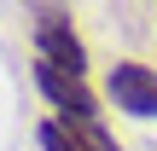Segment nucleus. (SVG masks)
Returning a JSON list of instances; mask_svg holds the SVG:
<instances>
[{
	"label": "nucleus",
	"mask_w": 157,
	"mask_h": 151,
	"mask_svg": "<svg viewBox=\"0 0 157 151\" xmlns=\"http://www.w3.org/2000/svg\"><path fill=\"white\" fill-rule=\"evenodd\" d=\"M105 99L134 116V122H157V64L146 58H117L105 70Z\"/></svg>",
	"instance_id": "obj_3"
},
{
	"label": "nucleus",
	"mask_w": 157,
	"mask_h": 151,
	"mask_svg": "<svg viewBox=\"0 0 157 151\" xmlns=\"http://www.w3.org/2000/svg\"><path fill=\"white\" fill-rule=\"evenodd\" d=\"M29 41H35V58H47V64H58V70H76V76H87V41H82V29H76V17L64 12V6H41L35 12V23H29Z\"/></svg>",
	"instance_id": "obj_1"
},
{
	"label": "nucleus",
	"mask_w": 157,
	"mask_h": 151,
	"mask_svg": "<svg viewBox=\"0 0 157 151\" xmlns=\"http://www.w3.org/2000/svg\"><path fill=\"white\" fill-rule=\"evenodd\" d=\"M29 76H35V93L47 99V111H52V116H105V111H99V105H105V93H99L87 76L58 70V64H47V58H35V64H29Z\"/></svg>",
	"instance_id": "obj_2"
},
{
	"label": "nucleus",
	"mask_w": 157,
	"mask_h": 151,
	"mask_svg": "<svg viewBox=\"0 0 157 151\" xmlns=\"http://www.w3.org/2000/svg\"><path fill=\"white\" fill-rule=\"evenodd\" d=\"M41 151H122L117 134L105 128V116H47L35 128Z\"/></svg>",
	"instance_id": "obj_4"
}]
</instances>
